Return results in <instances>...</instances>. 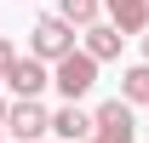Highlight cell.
I'll return each instance as SVG.
<instances>
[{
  "instance_id": "obj_1",
  "label": "cell",
  "mask_w": 149,
  "mask_h": 143,
  "mask_svg": "<svg viewBox=\"0 0 149 143\" xmlns=\"http://www.w3.org/2000/svg\"><path fill=\"white\" fill-rule=\"evenodd\" d=\"M52 86L63 92L69 103H74V97H86V92L97 86V57L86 52V46H80V52H69V57H57V63H52Z\"/></svg>"
},
{
  "instance_id": "obj_2",
  "label": "cell",
  "mask_w": 149,
  "mask_h": 143,
  "mask_svg": "<svg viewBox=\"0 0 149 143\" xmlns=\"http://www.w3.org/2000/svg\"><path fill=\"white\" fill-rule=\"evenodd\" d=\"M29 52L46 57V63L69 57V52H74V23H69V17H57V12H52V17H40L35 29H29Z\"/></svg>"
},
{
  "instance_id": "obj_3",
  "label": "cell",
  "mask_w": 149,
  "mask_h": 143,
  "mask_svg": "<svg viewBox=\"0 0 149 143\" xmlns=\"http://www.w3.org/2000/svg\"><path fill=\"white\" fill-rule=\"evenodd\" d=\"M6 132L17 143H40L46 132H52V115L40 109V97H17V103L6 109Z\"/></svg>"
},
{
  "instance_id": "obj_4",
  "label": "cell",
  "mask_w": 149,
  "mask_h": 143,
  "mask_svg": "<svg viewBox=\"0 0 149 143\" xmlns=\"http://www.w3.org/2000/svg\"><path fill=\"white\" fill-rule=\"evenodd\" d=\"M97 143H138V120H132V103L126 97H115V103H97Z\"/></svg>"
},
{
  "instance_id": "obj_5",
  "label": "cell",
  "mask_w": 149,
  "mask_h": 143,
  "mask_svg": "<svg viewBox=\"0 0 149 143\" xmlns=\"http://www.w3.org/2000/svg\"><path fill=\"white\" fill-rule=\"evenodd\" d=\"M0 86H12L17 92V97H40V92L52 86V69H46V57H17V63H12V69H6V80H0Z\"/></svg>"
},
{
  "instance_id": "obj_6",
  "label": "cell",
  "mask_w": 149,
  "mask_h": 143,
  "mask_svg": "<svg viewBox=\"0 0 149 143\" xmlns=\"http://www.w3.org/2000/svg\"><path fill=\"white\" fill-rule=\"evenodd\" d=\"M52 132H57L63 143H86V137L97 132V120L86 115V109H74V103H63V109L52 115Z\"/></svg>"
},
{
  "instance_id": "obj_7",
  "label": "cell",
  "mask_w": 149,
  "mask_h": 143,
  "mask_svg": "<svg viewBox=\"0 0 149 143\" xmlns=\"http://www.w3.org/2000/svg\"><path fill=\"white\" fill-rule=\"evenodd\" d=\"M109 6V23L120 35H143L149 29V0H103Z\"/></svg>"
},
{
  "instance_id": "obj_8",
  "label": "cell",
  "mask_w": 149,
  "mask_h": 143,
  "mask_svg": "<svg viewBox=\"0 0 149 143\" xmlns=\"http://www.w3.org/2000/svg\"><path fill=\"white\" fill-rule=\"evenodd\" d=\"M120 29H115V23H92V29H86V52L97 57V63H109V57H120Z\"/></svg>"
},
{
  "instance_id": "obj_9",
  "label": "cell",
  "mask_w": 149,
  "mask_h": 143,
  "mask_svg": "<svg viewBox=\"0 0 149 143\" xmlns=\"http://www.w3.org/2000/svg\"><path fill=\"white\" fill-rule=\"evenodd\" d=\"M120 97L126 103H149V63H138V69L120 74Z\"/></svg>"
},
{
  "instance_id": "obj_10",
  "label": "cell",
  "mask_w": 149,
  "mask_h": 143,
  "mask_svg": "<svg viewBox=\"0 0 149 143\" xmlns=\"http://www.w3.org/2000/svg\"><path fill=\"white\" fill-rule=\"evenodd\" d=\"M57 17L80 23V29H92L97 23V0H57Z\"/></svg>"
},
{
  "instance_id": "obj_11",
  "label": "cell",
  "mask_w": 149,
  "mask_h": 143,
  "mask_svg": "<svg viewBox=\"0 0 149 143\" xmlns=\"http://www.w3.org/2000/svg\"><path fill=\"white\" fill-rule=\"evenodd\" d=\"M12 63H17V52H12V40L0 35V80H6V69H12Z\"/></svg>"
},
{
  "instance_id": "obj_12",
  "label": "cell",
  "mask_w": 149,
  "mask_h": 143,
  "mask_svg": "<svg viewBox=\"0 0 149 143\" xmlns=\"http://www.w3.org/2000/svg\"><path fill=\"white\" fill-rule=\"evenodd\" d=\"M143 63H149V29H143Z\"/></svg>"
},
{
  "instance_id": "obj_13",
  "label": "cell",
  "mask_w": 149,
  "mask_h": 143,
  "mask_svg": "<svg viewBox=\"0 0 149 143\" xmlns=\"http://www.w3.org/2000/svg\"><path fill=\"white\" fill-rule=\"evenodd\" d=\"M0 137H6V126H0Z\"/></svg>"
},
{
  "instance_id": "obj_14",
  "label": "cell",
  "mask_w": 149,
  "mask_h": 143,
  "mask_svg": "<svg viewBox=\"0 0 149 143\" xmlns=\"http://www.w3.org/2000/svg\"><path fill=\"white\" fill-rule=\"evenodd\" d=\"M86 143H97V137H86Z\"/></svg>"
}]
</instances>
